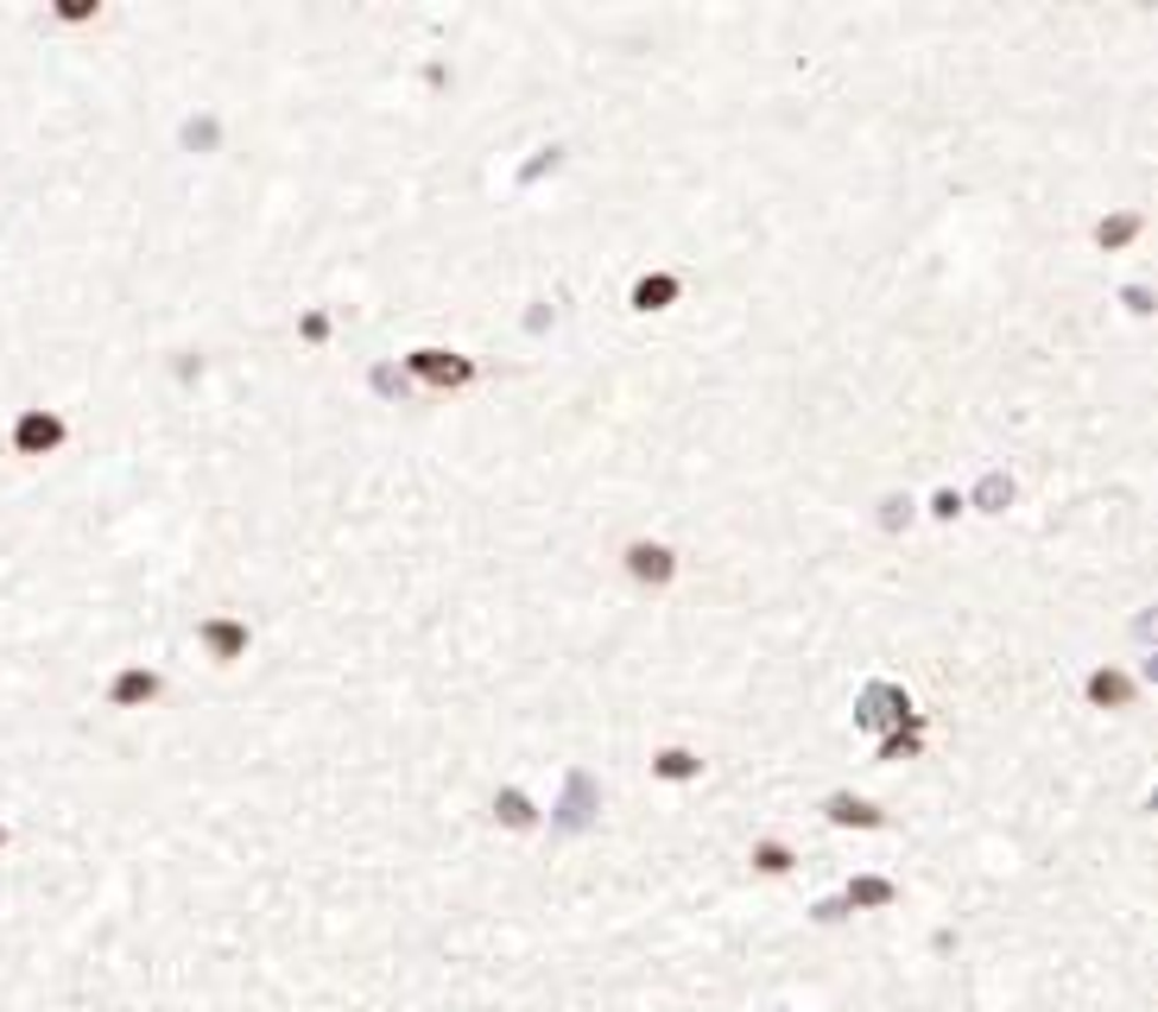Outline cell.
Returning a JSON list of instances; mask_svg holds the SVG:
<instances>
[{
	"label": "cell",
	"instance_id": "cell-2",
	"mask_svg": "<svg viewBox=\"0 0 1158 1012\" xmlns=\"http://www.w3.org/2000/svg\"><path fill=\"white\" fill-rule=\"evenodd\" d=\"M20 444L38 449V444H58V424L51 417H26V431H20Z\"/></svg>",
	"mask_w": 1158,
	"mask_h": 1012
},
{
	"label": "cell",
	"instance_id": "cell-1",
	"mask_svg": "<svg viewBox=\"0 0 1158 1012\" xmlns=\"http://www.w3.org/2000/svg\"><path fill=\"white\" fill-rule=\"evenodd\" d=\"M412 367H418V374H424V380H463V374H469L463 361H437V355H431V349H424V355H418Z\"/></svg>",
	"mask_w": 1158,
	"mask_h": 1012
}]
</instances>
